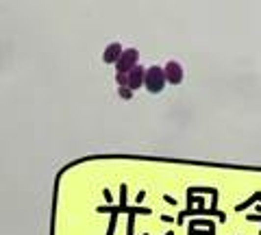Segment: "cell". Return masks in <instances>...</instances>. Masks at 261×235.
<instances>
[{
	"label": "cell",
	"instance_id": "6da1fadb",
	"mask_svg": "<svg viewBox=\"0 0 261 235\" xmlns=\"http://www.w3.org/2000/svg\"><path fill=\"white\" fill-rule=\"evenodd\" d=\"M144 87H146L150 94H159V92H163V87H165L163 68H159V66L148 68V70H146V74H144Z\"/></svg>",
	"mask_w": 261,
	"mask_h": 235
},
{
	"label": "cell",
	"instance_id": "7a4b0ae2",
	"mask_svg": "<svg viewBox=\"0 0 261 235\" xmlns=\"http://www.w3.org/2000/svg\"><path fill=\"white\" fill-rule=\"evenodd\" d=\"M137 57H139V54H137L135 48H127V51H122L120 59L115 61V70H118L120 74H129L130 70L137 66Z\"/></svg>",
	"mask_w": 261,
	"mask_h": 235
},
{
	"label": "cell",
	"instance_id": "3957f363",
	"mask_svg": "<svg viewBox=\"0 0 261 235\" xmlns=\"http://www.w3.org/2000/svg\"><path fill=\"white\" fill-rule=\"evenodd\" d=\"M163 77H165V83H172V85L183 83V68H181V63H179V61H170V63H165V68H163Z\"/></svg>",
	"mask_w": 261,
	"mask_h": 235
},
{
	"label": "cell",
	"instance_id": "277c9868",
	"mask_svg": "<svg viewBox=\"0 0 261 235\" xmlns=\"http://www.w3.org/2000/svg\"><path fill=\"white\" fill-rule=\"evenodd\" d=\"M144 74H146V70L139 66V63L127 74V87L130 89V92H135V89H139L144 85Z\"/></svg>",
	"mask_w": 261,
	"mask_h": 235
},
{
	"label": "cell",
	"instance_id": "5b68a950",
	"mask_svg": "<svg viewBox=\"0 0 261 235\" xmlns=\"http://www.w3.org/2000/svg\"><path fill=\"white\" fill-rule=\"evenodd\" d=\"M120 54H122V44L113 42V44H109V46L104 48V52H103V61H104V63H115V61L120 59Z\"/></svg>",
	"mask_w": 261,
	"mask_h": 235
},
{
	"label": "cell",
	"instance_id": "8992f818",
	"mask_svg": "<svg viewBox=\"0 0 261 235\" xmlns=\"http://www.w3.org/2000/svg\"><path fill=\"white\" fill-rule=\"evenodd\" d=\"M118 94H120V98H124V101H129V98L133 96V92H130L129 87H118Z\"/></svg>",
	"mask_w": 261,
	"mask_h": 235
},
{
	"label": "cell",
	"instance_id": "52a82bcc",
	"mask_svg": "<svg viewBox=\"0 0 261 235\" xmlns=\"http://www.w3.org/2000/svg\"><path fill=\"white\" fill-rule=\"evenodd\" d=\"M115 83L120 85V87H127V74H115Z\"/></svg>",
	"mask_w": 261,
	"mask_h": 235
}]
</instances>
